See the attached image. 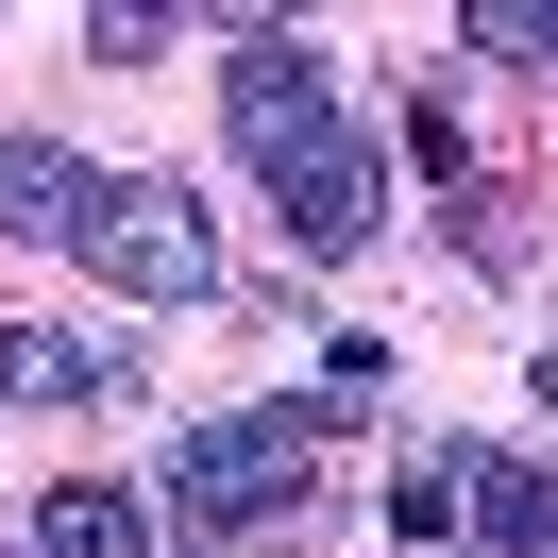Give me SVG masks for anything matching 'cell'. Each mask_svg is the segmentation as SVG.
<instances>
[{
	"mask_svg": "<svg viewBox=\"0 0 558 558\" xmlns=\"http://www.w3.org/2000/svg\"><path fill=\"white\" fill-rule=\"evenodd\" d=\"M322 423H339V407H305V389H288V407H238V423H186L170 508H186V524H271L288 490L322 474Z\"/></svg>",
	"mask_w": 558,
	"mask_h": 558,
	"instance_id": "1",
	"label": "cell"
},
{
	"mask_svg": "<svg viewBox=\"0 0 558 558\" xmlns=\"http://www.w3.org/2000/svg\"><path fill=\"white\" fill-rule=\"evenodd\" d=\"M220 119H238V153H254V170H322V153H339L355 136V119H339V85H322V51L305 35H271V17H254V35H238V69H220Z\"/></svg>",
	"mask_w": 558,
	"mask_h": 558,
	"instance_id": "2",
	"label": "cell"
},
{
	"mask_svg": "<svg viewBox=\"0 0 558 558\" xmlns=\"http://www.w3.org/2000/svg\"><path fill=\"white\" fill-rule=\"evenodd\" d=\"M85 271L136 288V305H204V288H220V238H204V204H186V186L119 170V204H102V238H85Z\"/></svg>",
	"mask_w": 558,
	"mask_h": 558,
	"instance_id": "3",
	"label": "cell"
},
{
	"mask_svg": "<svg viewBox=\"0 0 558 558\" xmlns=\"http://www.w3.org/2000/svg\"><path fill=\"white\" fill-rule=\"evenodd\" d=\"M102 204H119V170H85L69 136H0V220H17L35 254H85Z\"/></svg>",
	"mask_w": 558,
	"mask_h": 558,
	"instance_id": "4",
	"label": "cell"
},
{
	"mask_svg": "<svg viewBox=\"0 0 558 558\" xmlns=\"http://www.w3.org/2000/svg\"><path fill=\"white\" fill-rule=\"evenodd\" d=\"M271 220H288L305 254H355V238H373V136H339L322 170H288V186H271Z\"/></svg>",
	"mask_w": 558,
	"mask_h": 558,
	"instance_id": "5",
	"label": "cell"
},
{
	"mask_svg": "<svg viewBox=\"0 0 558 558\" xmlns=\"http://www.w3.org/2000/svg\"><path fill=\"white\" fill-rule=\"evenodd\" d=\"M474 524L508 558H558V457H474Z\"/></svg>",
	"mask_w": 558,
	"mask_h": 558,
	"instance_id": "6",
	"label": "cell"
},
{
	"mask_svg": "<svg viewBox=\"0 0 558 558\" xmlns=\"http://www.w3.org/2000/svg\"><path fill=\"white\" fill-rule=\"evenodd\" d=\"M35 558H153V508H136V490H51Z\"/></svg>",
	"mask_w": 558,
	"mask_h": 558,
	"instance_id": "7",
	"label": "cell"
},
{
	"mask_svg": "<svg viewBox=\"0 0 558 558\" xmlns=\"http://www.w3.org/2000/svg\"><path fill=\"white\" fill-rule=\"evenodd\" d=\"M457 508H474V440H457V457H407V474H389V524H407V558H440V542H457Z\"/></svg>",
	"mask_w": 558,
	"mask_h": 558,
	"instance_id": "8",
	"label": "cell"
},
{
	"mask_svg": "<svg viewBox=\"0 0 558 558\" xmlns=\"http://www.w3.org/2000/svg\"><path fill=\"white\" fill-rule=\"evenodd\" d=\"M457 35H474V51H524V69H558V0H474Z\"/></svg>",
	"mask_w": 558,
	"mask_h": 558,
	"instance_id": "9",
	"label": "cell"
},
{
	"mask_svg": "<svg viewBox=\"0 0 558 558\" xmlns=\"http://www.w3.org/2000/svg\"><path fill=\"white\" fill-rule=\"evenodd\" d=\"M0 407H17V339H0Z\"/></svg>",
	"mask_w": 558,
	"mask_h": 558,
	"instance_id": "10",
	"label": "cell"
},
{
	"mask_svg": "<svg viewBox=\"0 0 558 558\" xmlns=\"http://www.w3.org/2000/svg\"><path fill=\"white\" fill-rule=\"evenodd\" d=\"M542 407H558V355H542Z\"/></svg>",
	"mask_w": 558,
	"mask_h": 558,
	"instance_id": "11",
	"label": "cell"
},
{
	"mask_svg": "<svg viewBox=\"0 0 558 558\" xmlns=\"http://www.w3.org/2000/svg\"><path fill=\"white\" fill-rule=\"evenodd\" d=\"M440 558H457V542H440Z\"/></svg>",
	"mask_w": 558,
	"mask_h": 558,
	"instance_id": "12",
	"label": "cell"
}]
</instances>
